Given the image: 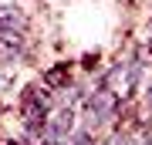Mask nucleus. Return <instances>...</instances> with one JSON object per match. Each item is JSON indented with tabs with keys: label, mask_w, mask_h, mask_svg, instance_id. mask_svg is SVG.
<instances>
[{
	"label": "nucleus",
	"mask_w": 152,
	"mask_h": 145,
	"mask_svg": "<svg viewBox=\"0 0 152 145\" xmlns=\"http://www.w3.org/2000/svg\"><path fill=\"white\" fill-rule=\"evenodd\" d=\"M115 108H118V95H115L108 85H102L95 95H88V115H91V125L112 122L115 118Z\"/></svg>",
	"instance_id": "obj_1"
},
{
	"label": "nucleus",
	"mask_w": 152,
	"mask_h": 145,
	"mask_svg": "<svg viewBox=\"0 0 152 145\" xmlns=\"http://www.w3.org/2000/svg\"><path fill=\"white\" fill-rule=\"evenodd\" d=\"M149 105H152V88H149Z\"/></svg>",
	"instance_id": "obj_2"
},
{
	"label": "nucleus",
	"mask_w": 152,
	"mask_h": 145,
	"mask_svg": "<svg viewBox=\"0 0 152 145\" xmlns=\"http://www.w3.org/2000/svg\"><path fill=\"white\" fill-rule=\"evenodd\" d=\"M95 145H98V142H95Z\"/></svg>",
	"instance_id": "obj_3"
}]
</instances>
